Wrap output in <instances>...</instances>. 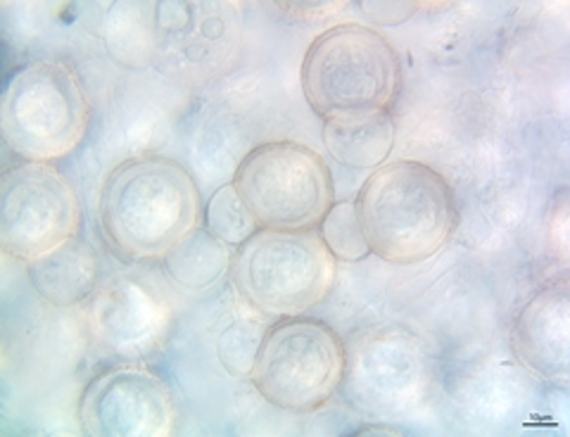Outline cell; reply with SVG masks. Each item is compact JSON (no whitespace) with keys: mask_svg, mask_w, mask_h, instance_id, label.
<instances>
[{"mask_svg":"<svg viewBox=\"0 0 570 437\" xmlns=\"http://www.w3.org/2000/svg\"><path fill=\"white\" fill-rule=\"evenodd\" d=\"M318 236L335 261H362L371 255L354 200L333 202L324 221L318 224Z\"/></svg>","mask_w":570,"mask_h":437,"instance_id":"cell-17","label":"cell"},{"mask_svg":"<svg viewBox=\"0 0 570 437\" xmlns=\"http://www.w3.org/2000/svg\"><path fill=\"white\" fill-rule=\"evenodd\" d=\"M402 89L400 52L381 31L337 24L312 41L302 60V91L321 119L392 110Z\"/></svg>","mask_w":570,"mask_h":437,"instance_id":"cell-3","label":"cell"},{"mask_svg":"<svg viewBox=\"0 0 570 437\" xmlns=\"http://www.w3.org/2000/svg\"><path fill=\"white\" fill-rule=\"evenodd\" d=\"M549 245L554 257L561 261L568 259V200H566V190H561L557 205L551 207V217H549Z\"/></svg>","mask_w":570,"mask_h":437,"instance_id":"cell-18","label":"cell"},{"mask_svg":"<svg viewBox=\"0 0 570 437\" xmlns=\"http://www.w3.org/2000/svg\"><path fill=\"white\" fill-rule=\"evenodd\" d=\"M234 252L226 242L214 238L205 226H198L165 255L163 265L174 284L186 290H205L219 284L230 271Z\"/></svg>","mask_w":570,"mask_h":437,"instance_id":"cell-15","label":"cell"},{"mask_svg":"<svg viewBox=\"0 0 570 437\" xmlns=\"http://www.w3.org/2000/svg\"><path fill=\"white\" fill-rule=\"evenodd\" d=\"M27 278L41 300L52 307H71L88 300L100 286V261L94 245L77 236L29 261Z\"/></svg>","mask_w":570,"mask_h":437,"instance_id":"cell-13","label":"cell"},{"mask_svg":"<svg viewBox=\"0 0 570 437\" xmlns=\"http://www.w3.org/2000/svg\"><path fill=\"white\" fill-rule=\"evenodd\" d=\"M259 229H318L335 202L333 173L316 150L295 141H272L249 150L234 181Z\"/></svg>","mask_w":570,"mask_h":437,"instance_id":"cell-7","label":"cell"},{"mask_svg":"<svg viewBox=\"0 0 570 437\" xmlns=\"http://www.w3.org/2000/svg\"><path fill=\"white\" fill-rule=\"evenodd\" d=\"M435 388V364L406 330H379L356 338L347 349L343 390L350 405L366 416H414Z\"/></svg>","mask_w":570,"mask_h":437,"instance_id":"cell-8","label":"cell"},{"mask_svg":"<svg viewBox=\"0 0 570 437\" xmlns=\"http://www.w3.org/2000/svg\"><path fill=\"white\" fill-rule=\"evenodd\" d=\"M354 202L371 255L390 265H419L435 257L459 224L452 186L419 160L383 165Z\"/></svg>","mask_w":570,"mask_h":437,"instance_id":"cell-2","label":"cell"},{"mask_svg":"<svg viewBox=\"0 0 570 437\" xmlns=\"http://www.w3.org/2000/svg\"><path fill=\"white\" fill-rule=\"evenodd\" d=\"M81 219L77 188L52 165L22 162L0 177V245L24 265L77 238Z\"/></svg>","mask_w":570,"mask_h":437,"instance_id":"cell-9","label":"cell"},{"mask_svg":"<svg viewBox=\"0 0 570 437\" xmlns=\"http://www.w3.org/2000/svg\"><path fill=\"white\" fill-rule=\"evenodd\" d=\"M91 125V100L77 69L31 62L14 72L0 105L8 148L27 162H60L75 152Z\"/></svg>","mask_w":570,"mask_h":437,"instance_id":"cell-4","label":"cell"},{"mask_svg":"<svg viewBox=\"0 0 570 437\" xmlns=\"http://www.w3.org/2000/svg\"><path fill=\"white\" fill-rule=\"evenodd\" d=\"M79 424L91 437H171L178 409L163 378L129 361L88 380Z\"/></svg>","mask_w":570,"mask_h":437,"instance_id":"cell-11","label":"cell"},{"mask_svg":"<svg viewBox=\"0 0 570 437\" xmlns=\"http://www.w3.org/2000/svg\"><path fill=\"white\" fill-rule=\"evenodd\" d=\"M174 307L153 281L115 274L88 297L86 330L96 352L121 361L157 355L171 336Z\"/></svg>","mask_w":570,"mask_h":437,"instance_id":"cell-10","label":"cell"},{"mask_svg":"<svg viewBox=\"0 0 570 437\" xmlns=\"http://www.w3.org/2000/svg\"><path fill=\"white\" fill-rule=\"evenodd\" d=\"M360 8L371 17L373 22L379 24H400L404 20H409L421 6L419 3H360Z\"/></svg>","mask_w":570,"mask_h":437,"instance_id":"cell-19","label":"cell"},{"mask_svg":"<svg viewBox=\"0 0 570 437\" xmlns=\"http://www.w3.org/2000/svg\"><path fill=\"white\" fill-rule=\"evenodd\" d=\"M98 215L119 257L157 261L198 229L203 198L190 171L171 157L136 155L107 173Z\"/></svg>","mask_w":570,"mask_h":437,"instance_id":"cell-1","label":"cell"},{"mask_svg":"<svg viewBox=\"0 0 570 437\" xmlns=\"http://www.w3.org/2000/svg\"><path fill=\"white\" fill-rule=\"evenodd\" d=\"M203 221L205 229L214 238L226 242L228 248H240L247 238H253L259 231L255 217L249 215V209L240 200L234 183L222 186L217 193L209 198Z\"/></svg>","mask_w":570,"mask_h":437,"instance_id":"cell-16","label":"cell"},{"mask_svg":"<svg viewBox=\"0 0 570 437\" xmlns=\"http://www.w3.org/2000/svg\"><path fill=\"white\" fill-rule=\"evenodd\" d=\"M397 127L392 110L356 112L324 121V146L352 169H381L395 148Z\"/></svg>","mask_w":570,"mask_h":437,"instance_id":"cell-14","label":"cell"},{"mask_svg":"<svg viewBox=\"0 0 570 437\" xmlns=\"http://www.w3.org/2000/svg\"><path fill=\"white\" fill-rule=\"evenodd\" d=\"M345 369L347 347L328 324L291 317L264 330L249 378L276 409L314 414L341 390Z\"/></svg>","mask_w":570,"mask_h":437,"instance_id":"cell-6","label":"cell"},{"mask_svg":"<svg viewBox=\"0 0 570 437\" xmlns=\"http://www.w3.org/2000/svg\"><path fill=\"white\" fill-rule=\"evenodd\" d=\"M528 371L566 386L570 376V292L566 278L549 281L523 305L511 334Z\"/></svg>","mask_w":570,"mask_h":437,"instance_id":"cell-12","label":"cell"},{"mask_svg":"<svg viewBox=\"0 0 570 437\" xmlns=\"http://www.w3.org/2000/svg\"><path fill=\"white\" fill-rule=\"evenodd\" d=\"M337 261L318 231L259 229L234 252L230 278L243 300L264 317H299L326 300Z\"/></svg>","mask_w":570,"mask_h":437,"instance_id":"cell-5","label":"cell"}]
</instances>
